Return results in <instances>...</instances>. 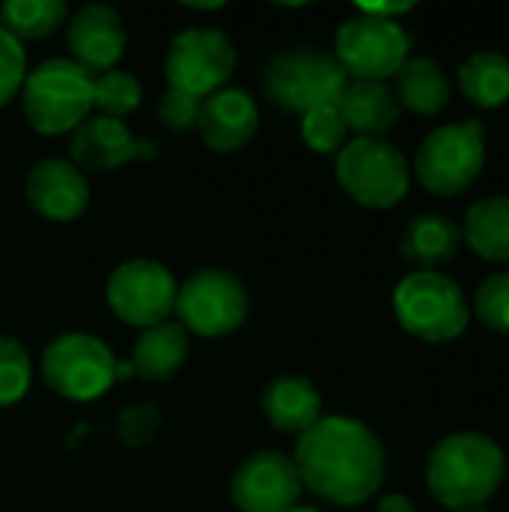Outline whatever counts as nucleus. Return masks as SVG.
I'll list each match as a JSON object with an SVG mask.
<instances>
[{
    "label": "nucleus",
    "instance_id": "1",
    "mask_svg": "<svg viewBox=\"0 0 509 512\" xmlns=\"http://www.w3.org/2000/svg\"><path fill=\"white\" fill-rule=\"evenodd\" d=\"M291 459L303 489L339 507H360L375 498L387 474L378 435L351 417H321L297 438Z\"/></svg>",
    "mask_w": 509,
    "mask_h": 512
},
{
    "label": "nucleus",
    "instance_id": "2",
    "mask_svg": "<svg viewBox=\"0 0 509 512\" xmlns=\"http://www.w3.org/2000/svg\"><path fill=\"white\" fill-rule=\"evenodd\" d=\"M507 477L504 450L480 432L447 435L426 462V483L447 510L483 507Z\"/></svg>",
    "mask_w": 509,
    "mask_h": 512
},
{
    "label": "nucleus",
    "instance_id": "3",
    "mask_svg": "<svg viewBox=\"0 0 509 512\" xmlns=\"http://www.w3.org/2000/svg\"><path fill=\"white\" fill-rule=\"evenodd\" d=\"M21 108L39 135L75 132L93 111V75L66 57H54L27 72Z\"/></svg>",
    "mask_w": 509,
    "mask_h": 512
},
{
    "label": "nucleus",
    "instance_id": "4",
    "mask_svg": "<svg viewBox=\"0 0 509 512\" xmlns=\"http://www.w3.org/2000/svg\"><path fill=\"white\" fill-rule=\"evenodd\" d=\"M393 312L411 336L432 345L459 339L471 321L462 285L438 270L408 273L393 291Z\"/></svg>",
    "mask_w": 509,
    "mask_h": 512
},
{
    "label": "nucleus",
    "instance_id": "5",
    "mask_svg": "<svg viewBox=\"0 0 509 512\" xmlns=\"http://www.w3.org/2000/svg\"><path fill=\"white\" fill-rule=\"evenodd\" d=\"M351 78L339 66V60L330 51L312 48V45H294L282 48L270 57L264 66V90L267 96L285 108L306 114L318 105H330L342 96L345 84Z\"/></svg>",
    "mask_w": 509,
    "mask_h": 512
},
{
    "label": "nucleus",
    "instance_id": "6",
    "mask_svg": "<svg viewBox=\"0 0 509 512\" xmlns=\"http://www.w3.org/2000/svg\"><path fill=\"white\" fill-rule=\"evenodd\" d=\"M486 165V126L480 120L438 126L417 150L414 171L426 192L453 198L468 192Z\"/></svg>",
    "mask_w": 509,
    "mask_h": 512
},
{
    "label": "nucleus",
    "instance_id": "7",
    "mask_svg": "<svg viewBox=\"0 0 509 512\" xmlns=\"http://www.w3.org/2000/svg\"><path fill=\"white\" fill-rule=\"evenodd\" d=\"M336 180L357 204L390 210L408 195L411 168L387 138H354L336 156Z\"/></svg>",
    "mask_w": 509,
    "mask_h": 512
},
{
    "label": "nucleus",
    "instance_id": "8",
    "mask_svg": "<svg viewBox=\"0 0 509 512\" xmlns=\"http://www.w3.org/2000/svg\"><path fill=\"white\" fill-rule=\"evenodd\" d=\"M174 312L189 336L225 339L249 318V291L243 279L228 270H198L177 285Z\"/></svg>",
    "mask_w": 509,
    "mask_h": 512
},
{
    "label": "nucleus",
    "instance_id": "9",
    "mask_svg": "<svg viewBox=\"0 0 509 512\" xmlns=\"http://www.w3.org/2000/svg\"><path fill=\"white\" fill-rule=\"evenodd\" d=\"M117 357L90 333H63L42 351V381L69 402H93L117 381Z\"/></svg>",
    "mask_w": 509,
    "mask_h": 512
},
{
    "label": "nucleus",
    "instance_id": "10",
    "mask_svg": "<svg viewBox=\"0 0 509 512\" xmlns=\"http://www.w3.org/2000/svg\"><path fill=\"white\" fill-rule=\"evenodd\" d=\"M333 57L351 81H387L411 57V36L399 21L357 12L339 24Z\"/></svg>",
    "mask_w": 509,
    "mask_h": 512
},
{
    "label": "nucleus",
    "instance_id": "11",
    "mask_svg": "<svg viewBox=\"0 0 509 512\" xmlns=\"http://www.w3.org/2000/svg\"><path fill=\"white\" fill-rule=\"evenodd\" d=\"M237 66V48L219 27H189L174 36L165 54L168 87L195 99L222 90Z\"/></svg>",
    "mask_w": 509,
    "mask_h": 512
},
{
    "label": "nucleus",
    "instance_id": "12",
    "mask_svg": "<svg viewBox=\"0 0 509 512\" xmlns=\"http://www.w3.org/2000/svg\"><path fill=\"white\" fill-rule=\"evenodd\" d=\"M111 312L129 327H156L171 318L177 303V279L150 258H132L114 267L105 285Z\"/></svg>",
    "mask_w": 509,
    "mask_h": 512
},
{
    "label": "nucleus",
    "instance_id": "13",
    "mask_svg": "<svg viewBox=\"0 0 509 512\" xmlns=\"http://www.w3.org/2000/svg\"><path fill=\"white\" fill-rule=\"evenodd\" d=\"M303 480L288 453L261 450L237 465L231 501L240 512H291L300 504Z\"/></svg>",
    "mask_w": 509,
    "mask_h": 512
},
{
    "label": "nucleus",
    "instance_id": "14",
    "mask_svg": "<svg viewBox=\"0 0 509 512\" xmlns=\"http://www.w3.org/2000/svg\"><path fill=\"white\" fill-rule=\"evenodd\" d=\"M126 21L108 3H87L66 21V45L72 63L84 72H111L126 54Z\"/></svg>",
    "mask_w": 509,
    "mask_h": 512
},
{
    "label": "nucleus",
    "instance_id": "15",
    "mask_svg": "<svg viewBox=\"0 0 509 512\" xmlns=\"http://www.w3.org/2000/svg\"><path fill=\"white\" fill-rule=\"evenodd\" d=\"M156 156V141L135 138L123 120L87 117L69 138V162L81 171H114L126 162Z\"/></svg>",
    "mask_w": 509,
    "mask_h": 512
},
{
    "label": "nucleus",
    "instance_id": "16",
    "mask_svg": "<svg viewBox=\"0 0 509 512\" xmlns=\"http://www.w3.org/2000/svg\"><path fill=\"white\" fill-rule=\"evenodd\" d=\"M27 204L48 222H75L90 204V186L69 159H39L24 180Z\"/></svg>",
    "mask_w": 509,
    "mask_h": 512
},
{
    "label": "nucleus",
    "instance_id": "17",
    "mask_svg": "<svg viewBox=\"0 0 509 512\" xmlns=\"http://www.w3.org/2000/svg\"><path fill=\"white\" fill-rule=\"evenodd\" d=\"M258 123H261L258 102L240 87H222L207 99H201L195 126L210 150L237 153L255 138Z\"/></svg>",
    "mask_w": 509,
    "mask_h": 512
},
{
    "label": "nucleus",
    "instance_id": "18",
    "mask_svg": "<svg viewBox=\"0 0 509 512\" xmlns=\"http://www.w3.org/2000/svg\"><path fill=\"white\" fill-rule=\"evenodd\" d=\"M336 108L357 138H384L402 117V105L387 81H348Z\"/></svg>",
    "mask_w": 509,
    "mask_h": 512
},
{
    "label": "nucleus",
    "instance_id": "19",
    "mask_svg": "<svg viewBox=\"0 0 509 512\" xmlns=\"http://www.w3.org/2000/svg\"><path fill=\"white\" fill-rule=\"evenodd\" d=\"M261 411L276 432L300 438L321 420V393L309 378L282 375L267 384L261 396Z\"/></svg>",
    "mask_w": 509,
    "mask_h": 512
},
{
    "label": "nucleus",
    "instance_id": "20",
    "mask_svg": "<svg viewBox=\"0 0 509 512\" xmlns=\"http://www.w3.org/2000/svg\"><path fill=\"white\" fill-rule=\"evenodd\" d=\"M462 243H465L462 228L453 219L441 213H423L405 225L399 237V252L417 270H435L447 264L450 258H456Z\"/></svg>",
    "mask_w": 509,
    "mask_h": 512
},
{
    "label": "nucleus",
    "instance_id": "21",
    "mask_svg": "<svg viewBox=\"0 0 509 512\" xmlns=\"http://www.w3.org/2000/svg\"><path fill=\"white\" fill-rule=\"evenodd\" d=\"M189 357V333L177 321H162L156 327L141 330L132 348V372L147 381H168L174 378Z\"/></svg>",
    "mask_w": 509,
    "mask_h": 512
},
{
    "label": "nucleus",
    "instance_id": "22",
    "mask_svg": "<svg viewBox=\"0 0 509 512\" xmlns=\"http://www.w3.org/2000/svg\"><path fill=\"white\" fill-rule=\"evenodd\" d=\"M393 78L399 105L414 114L435 117L450 105V78L432 57H408Z\"/></svg>",
    "mask_w": 509,
    "mask_h": 512
},
{
    "label": "nucleus",
    "instance_id": "23",
    "mask_svg": "<svg viewBox=\"0 0 509 512\" xmlns=\"http://www.w3.org/2000/svg\"><path fill=\"white\" fill-rule=\"evenodd\" d=\"M462 240L486 261L509 264V198L495 195L471 204L462 225Z\"/></svg>",
    "mask_w": 509,
    "mask_h": 512
},
{
    "label": "nucleus",
    "instance_id": "24",
    "mask_svg": "<svg viewBox=\"0 0 509 512\" xmlns=\"http://www.w3.org/2000/svg\"><path fill=\"white\" fill-rule=\"evenodd\" d=\"M459 87L477 108H501L509 102V57L498 51H477L459 69Z\"/></svg>",
    "mask_w": 509,
    "mask_h": 512
},
{
    "label": "nucleus",
    "instance_id": "25",
    "mask_svg": "<svg viewBox=\"0 0 509 512\" xmlns=\"http://www.w3.org/2000/svg\"><path fill=\"white\" fill-rule=\"evenodd\" d=\"M69 21V6L63 0H9L0 6V27L24 39H45Z\"/></svg>",
    "mask_w": 509,
    "mask_h": 512
},
{
    "label": "nucleus",
    "instance_id": "26",
    "mask_svg": "<svg viewBox=\"0 0 509 512\" xmlns=\"http://www.w3.org/2000/svg\"><path fill=\"white\" fill-rule=\"evenodd\" d=\"M141 105V81L132 72H102L93 78V108H99L105 117L123 120Z\"/></svg>",
    "mask_w": 509,
    "mask_h": 512
},
{
    "label": "nucleus",
    "instance_id": "27",
    "mask_svg": "<svg viewBox=\"0 0 509 512\" xmlns=\"http://www.w3.org/2000/svg\"><path fill=\"white\" fill-rule=\"evenodd\" d=\"M33 381V363L27 348L12 339L0 336V408L21 402Z\"/></svg>",
    "mask_w": 509,
    "mask_h": 512
},
{
    "label": "nucleus",
    "instance_id": "28",
    "mask_svg": "<svg viewBox=\"0 0 509 512\" xmlns=\"http://www.w3.org/2000/svg\"><path fill=\"white\" fill-rule=\"evenodd\" d=\"M300 132H303V141L309 150L315 153H339L345 147V120L336 108V102L330 105H318L312 111L303 114V123H300Z\"/></svg>",
    "mask_w": 509,
    "mask_h": 512
},
{
    "label": "nucleus",
    "instance_id": "29",
    "mask_svg": "<svg viewBox=\"0 0 509 512\" xmlns=\"http://www.w3.org/2000/svg\"><path fill=\"white\" fill-rule=\"evenodd\" d=\"M474 315L492 333L509 336V270L492 273L474 294Z\"/></svg>",
    "mask_w": 509,
    "mask_h": 512
},
{
    "label": "nucleus",
    "instance_id": "30",
    "mask_svg": "<svg viewBox=\"0 0 509 512\" xmlns=\"http://www.w3.org/2000/svg\"><path fill=\"white\" fill-rule=\"evenodd\" d=\"M24 78H27V51L15 36H9L0 27V108L21 93Z\"/></svg>",
    "mask_w": 509,
    "mask_h": 512
},
{
    "label": "nucleus",
    "instance_id": "31",
    "mask_svg": "<svg viewBox=\"0 0 509 512\" xmlns=\"http://www.w3.org/2000/svg\"><path fill=\"white\" fill-rule=\"evenodd\" d=\"M162 414L153 405H129L117 417V438L129 447H144L156 438Z\"/></svg>",
    "mask_w": 509,
    "mask_h": 512
},
{
    "label": "nucleus",
    "instance_id": "32",
    "mask_svg": "<svg viewBox=\"0 0 509 512\" xmlns=\"http://www.w3.org/2000/svg\"><path fill=\"white\" fill-rule=\"evenodd\" d=\"M159 120L165 129L171 132H186L198 123V111H201V99L183 93V90H174L168 87L162 96H159Z\"/></svg>",
    "mask_w": 509,
    "mask_h": 512
},
{
    "label": "nucleus",
    "instance_id": "33",
    "mask_svg": "<svg viewBox=\"0 0 509 512\" xmlns=\"http://www.w3.org/2000/svg\"><path fill=\"white\" fill-rule=\"evenodd\" d=\"M411 9H414L411 0H402V3H357V12L372 15V18H384V21H399Z\"/></svg>",
    "mask_w": 509,
    "mask_h": 512
},
{
    "label": "nucleus",
    "instance_id": "34",
    "mask_svg": "<svg viewBox=\"0 0 509 512\" xmlns=\"http://www.w3.org/2000/svg\"><path fill=\"white\" fill-rule=\"evenodd\" d=\"M378 512H417V510H414L411 498H405V495H384V498L378 501Z\"/></svg>",
    "mask_w": 509,
    "mask_h": 512
},
{
    "label": "nucleus",
    "instance_id": "35",
    "mask_svg": "<svg viewBox=\"0 0 509 512\" xmlns=\"http://www.w3.org/2000/svg\"><path fill=\"white\" fill-rule=\"evenodd\" d=\"M189 9H201V12H213V9H222V3H186Z\"/></svg>",
    "mask_w": 509,
    "mask_h": 512
},
{
    "label": "nucleus",
    "instance_id": "36",
    "mask_svg": "<svg viewBox=\"0 0 509 512\" xmlns=\"http://www.w3.org/2000/svg\"><path fill=\"white\" fill-rule=\"evenodd\" d=\"M456 512H492V510H486V507H468V510H456Z\"/></svg>",
    "mask_w": 509,
    "mask_h": 512
},
{
    "label": "nucleus",
    "instance_id": "37",
    "mask_svg": "<svg viewBox=\"0 0 509 512\" xmlns=\"http://www.w3.org/2000/svg\"><path fill=\"white\" fill-rule=\"evenodd\" d=\"M291 512H321V510H315V507H294Z\"/></svg>",
    "mask_w": 509,
    "mask_h": 512
}]
</instances>
